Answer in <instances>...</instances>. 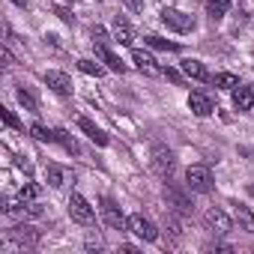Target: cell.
Returning a JSON list of instances; mask_svg holds the SVG:
<instances>
[{
    "label": "cell",
    "instance_id": "cell-1",
    "mask_svg": "<svg viewBox=\"0 0 254 254\" xmlns=\"http://www.w3.org/2000/svg\"><path fill=\"white\" fill-rule=\"evenodd\" d=\"M186 186H189L191 191H197V194H209L212 186H215L212 171H209L206 165H191V168L186 171Z\"/></svg>",
    "mask_w": 254,
    "mask_h": 254
},
{
    "label": "cell",
    "instance_id": "cell-2",
    "mask_svg": "<svg viewBox=\"0 0 254 254\" xmlns=\"http://www.w3.org/2000/svg\"><path fill=\"white\" fill-rule=\"evenodd\" d=\"M150 165H153V171L159 174V177H171L174 174V165H177V159H174V150L171 147H165V144H153V150H150Z\"/></svg>",
    "mask_w": 254,
    "mask_h": 254
},
{
    "label": "cell",
    "instance_id": "cell-3",
    "mask_svg": "<svg viewBox=\"0 0 254 254\" xmlns=\"http://www.w3.org/2000/svg\"><path fill=\"white\" fill-rule=\"evenodd\" d=\"M69 215H72V221H78V224H84V227H90V224L96 221V212H93L90 200H87L84 194H78V191L69 194Z\"/></svg>",
    "mask_w": 254,
    "mask_h": 254
},
{
    "label": "cell",
    "instance_id": "cell-4",
    "mask_svg": "<svg viewBox=\"0 0 254 254\" xmlns=\"http://www.w3.org/2000/svg\"><path fill=\"white\" fill-rule=\"evenodd\" d=\"M162 24L177 30V33H191L194 30V15H186L180 9H162Z\"/></svg>",
    "mask_w": 254,
    "mask_h": 254
},
{
    "label": "cell",
    "instance_id": "cell-5",
    "mask_svg": "<svg viewBox=\"0 0 254 254\" xmlns=\"http://www.w3.org/2000/svg\"><path fill=\"white\" fill-rule=\"evenodd\" d=\"M203 224H206L212 233H221V236L233 230V218H230L224 209H218V206H209V209L203 212Z\"/></svg>",
    "mask_w": 254,
    "mask_h": 254
},
{
    "label": "cell",
    "instance_id": "cell-6",
    "mask_svg": "<svg viewBox=\"0 0 254 254\" xmlns=\"http://www.w3.org/2000/svg\"><path fill=\"white\" fill-rule=\"evenodd\" d=\"M102 218H105V224L111 227V230H123V227H129V218L123 215V209L111 200V197H102Z\"/></svg>",
    "mask_w": 254,
    "mask_h": 254
},
{
    "label": "cell",
    "instance_id": "cell-7",
    "mask_svg": "<svg viewBox=\"0 0 254 254\" xmlns=\"http://www.w3.org/2000/svg\"><path fill=\"white\" fill-rule=\"evenodd\" d=\"M165 200H168V206L174 209V212H180V215H189L194 206H191V200L186 197V191L183 189H177V186H165Z\"/></svg>",
    "mask_w": 254,
    "mask_h": 254
},
{
    "label": "cell",
    "instance_id": "cell-8",
    "mask_svg": "<svg viewBox=\"0 0 254 254\" xmlns=\"http://www.w3.org/2000/svg\"><path fill=\"white\" fill-rule=\"evenodd\" d=\"M129 230H132L138 239H144V242H156V239H159L156 224H153L150 218H144V215H129Z\"/></svg>",
    "mask_w": 254,
    "mask_h": 254
},
{
    "label": "cell",
    "instance_id": "cell-9",
    "mask_svg": "<svg viewBox=\"0 0 254 254\" xmlns=\"http://www.w3.org/2000/svg\"><path fill=\"white\" fill-rule=\"evenodd\" d=\"M189 108H191L194 117H209V114L215 111V102H212L209 93H203V90H191V96H189Z\"/></svg>",
    "mask_w": 254,
    "mask_h": 254
},
{
    "label": "cell",
    "instance_id": "cell-10",
    "mask_svg": "<svg viewBox=\"0 0 254 254\" xmlns=\"http://www.w3.org/2000/svg\"><path fill=\"white\" fill-rule=\"evenodd\" d=\"M45 87L48 90H54L57 96H69L72 93V78L66 75V72H57V69H51V72H45Z\"/></svg>",
    "mask_w": 254,
    "mask_h": 254
},
{
    "label": "cell",
    "instance_id": "cell-11",
    "mask_svg": "<svg viewBox=\"0 0 254 254\" xmlns=\"http://www.w3.org/2000/svg\"><path fill=\"white\" fill-rule=\"evenodd\" d=\"M111 33H114V42H120V45H132L135 42V30H132V24L126 21V18H114V24H111Z\"/></svg>",
    "mask_w": 254,
    "mask_h": 254
},
{
    "label": "cell",
    "instance_id": "cell-12",
    "mask_svg": "<svg viewBox=\"0 0 254 254\" xmlns=\"http://www.w3.org/2000/svg\"><path fill=\"white\" fill-rule=\"evenodd\" d=\"M93 48H96V57H99V60H102V63H105L111 72H120V75L126 72V63H123V60H120V57H117V54H114L108 45H99V42H93Z\"/></svg>",
    "mask_w": 254,
    "mask_h": 254
},
{
    "label": "cell",
    "instance_id": "cell-13",
    "mask_svg": "<svg viewBox=\"0 0 254 254\" xmlns=\"http://www.w3.org/2000/svg\"><path fill=\"white\" fill-rule=\"evenodd\" d=\"M78 129L93 141V144H99V147H108V135L99 129V126L93 123V120H87V117H78Z\"/></svg>",
    "mask_w": 254,
    "mask_h": 254
},
{
    "label": "cell",
    "instance_id": "cell-14",
    "mask_svg": "<svg viewBox=\"0 0 254 254\" xmlns=\"http://www.w3.org/2000/svg\"><path fill=\"white\" fill-rule=\"evenodd\" d=\"M132 63H135L144 75H159V72H162V69L156 66V57H153V54H147V51H141V48H135V51H132Z\"/></svg>",
    "mask_w": 254,
    "mask_h": 254
},
{
    "label": "cell",
    "instance_id": "cell-15",
    "mask_svg": "<svg viewBox=\"0 0 254 254\" xmlns=\"http://www.w3.org/2000/svg\"><path fill=\"white\" fill-rule=\"evenodd\" d=\"M183 72H186L189 78H194V81H212L209 69H206L200 60H183Z\"/></svg>",
    "mask_w": 254,
    "mask_h": 254
},
{
    "label": "cell",
    "instance_id": "cell-16",
    "mask_svg": "<svg viewBox=\"0 0 254 254\" xmlns=\"http://www.w3.org/2000/svg\"><path fill=\"white\" fill-rule=\"evenodd\" d=\"M45 180H48L51 189H63V186L69 183V171L60 168V165H48V168H45Z\"/></svg>",
    "mask_w": 254,
    "mask_h": 254
},
{
    "label": "cell",
    "instance_id": "cell-17",
    "mask_svg": "<svg viewBox=\"0 0 254 254\" xmlns=\"http://www.w3.org/2000/svg\"><path fill=\"white\" fill-rule=\"evenodd\" d=\"M251 105H254V93H251V87H236L233 90V108L236 111H251Z\"/></svg>",
    "mask_w": 254,
    "mask_h": 254
},
{
    "label": "cell",
    "instance_id": "cell-18",
    "mask_svg": "<svg viewBox=\"0 0 254 254\" xmlns=\"http://www.w3.org/2000/svg\"><path fill=\"white\" fill-rule=\"evenodd\" d=\"M15 99L24 105V111H30V114H39V102H36V96L30 93V90H24V87H18L15 90Z\"/></svg>",
    "mask_w": 254,
    "mask_h": 254
},
{
    "label": "cell",
    "instance_id": "cell-19",
    "mask_svg": "<svg viewBox=\"0 0 254 254\" xmlns=\"http://www.w3.org/2000/svg\"><path fill=\"white\" fill-rule=\"evenodd\" d=\"M54 141H57L66 153H78V141H75L66 129H54Z\"/></svg>",
    "mask_w": 254,
    "mask_h": 254
},
{
    "label": "cell",
    "instance_id": "cell-20",
    "mask_svg": "<svg viewBox=\"0 0 254 254\" xmlns=\"http://www.w3.org/2000/svg\"><path fill=\"white\" fill-rule=\"evenodd\" d=\"M212 84L221 87V90H236L239 87V78L230 75V72H218V75H212Z\"/></svg>",
    "mask_w": 254,
    "mask_h": 254
},
{
    "label": "cell",
    "instance_id": "cell-21",
    "mask_svg": "<svg viewBox=\"0 0 254 254\" xmlns=\"http://www.w3.org/2000/svg\"><path fill=\"white\" fill-rule=\"evenodd\" d=\"M206 3V12L212 15V18H221L227 9H230V0H203Z\"/></svg>",
    "mask_w": 254,
    "mask_h": 254
},
{
    "label": "cell",
    "instance_id": "cell-22",
    "mask_svg": "<svg viewBox=\"0 0 254 254\" xmlns=\"http://www.w3.org/2000/svg\"><path fill=\"white\" fill-rule=\"evenodd\" d=\"M78 69H81L84 75H93V78H102V75H105V66L96 63V60H78Z\"/></svg>",
    "mask_w": 254,
    "mask_h": 254
},
{
    "label": "cell",
    "instance_id": "cell-23",
    "mask_svg": "<svg viewBox=\"0 0 254 254\" xmlns=\"http://www.w3.org/2000/svg\"><path fill=\"white\" fill-rule=\"evenodd\" d=\"M236 221L242 224V230H248V233H254V215L248 212V206H236Z\"/></svg>",
    "mask_w": 254,
    "mask_h": 254
},
{
    "label": "cell",
    "instance_id": "cell-24",
    "mask_svg": "<svg viewBox=\"0 0 254 254\" xmlns=\"http://www.w3.org/2000/svg\"><path fill=\"white\" fill-rule=\"evenodd\" d=\"M144 42H147L150 48H159V51H180L177 42H168V39H162V36H147Z\"/></svg>",
    "mask_w": 254,
    "mask_h": 254
},
{
    "label": "cell",
    "instance_id": "cell-25",
    "mask_svg": "<svg viewBox=\"0 0 254 254\" xmlns=\"http://www.w3.org/2000/svg\"><path fill=\"white\" fill-rule=\"evenodd\" d=\"M30 135H33L36 141H42V144H45V141H54V129H45V126H39V123L30 126Z\"/></svg>",
    "mask_w": 254,
    "mask_h": 254
},
{
    "label": "cell",
    "instance_id": "cell-26",
    "mask_svg": "<svg viewBox=\"0 0 254 254\" xmlns=\"http://www.w3.org/2000/svg\"><path fill=\"white\" fill-rule=\"evenodd\" d=\"M0 117H3V123L9 126V129H18V132L24 129V126H21V120H18V117H15V114H12L9 108H0Z\"/></svg>",
    "mask_w": 254,
    "mask_h": 254
},
{
    "label": "cell",
    "instance_id": "cell-27",
    "mask_svg": "<svg viewBox=\"0 0 254 254\" xmlns=\"http://www.w3.org/2000/svg\"><path fill=\"white\" fill-rule=\"evenodd\" d=\"M18 197H21V200H36V197H39V186L27 183V186H24V189L18 191Z\"/></svg>",
    "mask_w": 254,
    "mask_h": 254
},
{
    "label": "cell",
    "instance_id": "cell-28",
    "mask_svg": "<svg viewBox=\"0 0 254 254\" xmlns=\"http://www.w3.org/2000/svg\"><path fill=\"white\" fill-rule=\"evenodd\" d=\"M90 36H93V42L108 45V33H105V27H93V30H90Z\"/></svg>",
    "mask_w": 254,
    "mask_h": 254
},
{
    "label": "cell",
    "instance_id": "cell-29",
    "mask_svg": "<svg viewBox=\"0 0 254 254\" xmlns=\"http://www.w3.org/2000/svg\"><path fill=\"white\" fill-rule=\"evenodd\" d=\"M165 75H168V81H174V84H183V75H180L177 69H165Z\"/></svg>",
    "mask_w": 254,
    "mask_h": 254
},
{
    "label": "cell",
    "instance_id": "cell-30",
    "mask_svg": "<svg viewBox=\"0 0 254 254\" xmlns=\"http://www.w3.org/2000/svg\"><path fill=\"white\" fill-rule=\"evenodd\" d=\"M123 3L129 6V9H135V12H141V9H144V0H123Z\"/></svg>",
    "mask_w": 254,
    "mask_h": 254
},
{
    "label": "cell",
    "instance_id": "cell-31",
    "mask_svg": "<svg viewBox=\"0 0 254 254\" xmlns=\"http://www.w3.org/2000/svg\"><path fill=\"white\" fill-rule=\"evenodd\" d=\"M0 60H3V66H12V54H9V48L0 51Z\"/></svg>",
    "mask_w": 254,
    "mask_h": 254
},
{
    "label": "cell",
    "instance_id": "cell-32",
    "mask_svg": "<svg viewBox=\"0 0 254 254\" xmlns=\"http://www.w3.org/2000/svg\"><path fill=\"white\" fill-rule=\"evenodd\" d=\"M57 15H60V18H63V21H66V24H72V15H69V12H66V9H63V6H57Z\"/></svg>",
    "mask_w": 254,
    "mask_h": 254
},
{
    "label": "cell",
    "instance_id": "cell-33",
    "mask_svg": "<svg viewBox=\"0 0 254 254\" xmlns=\"http://www.w3.org/2000/svg\"><path fill=\"white\" fill-rule=\"evenodd\" d=\"M12 3H15V6H27V0H12Z\"/></svg>",
    "mask_w": 254,
    "mask_h": 254
},
{
    "label": "cell",
    "instance_id": "cell-34",
    "mask_svg": "<svg viewBox=\"0 0 254 254\" xmlns=\"http://www.w3.org/2000/svg\"><path fill=\"white\" fill-rule=\"evenodd\" d=\"M251 194H254V186H251Z\"/></svg>",
    "mask_w": 254,
    "mask_h": 254
}]
</instances>
